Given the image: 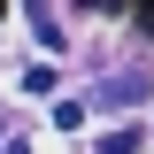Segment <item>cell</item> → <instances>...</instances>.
I'll use <instances>...</instances> for the list:
<instances>
[{"mask_svg": "<svg viewBox=\"0 0 154 154\" xmlns=\"http://www.w3.org/2000/svg\"><path fill=\"white\" fill-rule=\"evenodd\" d=\"M146 93H154V77H146V69H116V77H100V85H93L100 108H139Z\"/></svg>", "mask_w": 154, "mask_h": 154, "instance_id": "obj_1", "label": "cell"}, {"mask_svg": "<svg viewBox=\"0 0 154 154\" xmlns=\"http://www.w3.org/2000/svg\"><path fill=\"white\" fill-rule=\"evenodd\" d=\"M139 146H146V131H139V123H116V131H100L93 154H139Z\"/></svg>", "mask_w": 154, "mask_h": 154, "instance_id": "obj_2", "label": "cell"}, {"mask_svg": "<svg viewBox=\"0 0 154 154\" xmlns=\"http://www.w3.org/2000/svg\"><path fill=\"white\" fill-rule=\"evenodd\" d=\"M23 16H31V31H38V46L54 54V46H62V23H54V8H23Z\"/></svg>", "mask_w": 154, "mask_h": 154, "instance_id": "obj_3", "label": "cell"}, {"mask_svg": "<svg viewBox=\"0 0 154 154\" xmlns=\"http://www.w3.org/2000/svg\"><path fill=\"white\" fill-rule=\"evenodd\" d=\"M54 85H62V69H54V62H38V69H23V93H54Z\"/></svg>", "mask_w": 154, "mask_h": 154, "instance_id": "obj_4", "label": "cell"}, {"mask_svg": "<svg viewBox=\"0 0 154 154\" xmlns=\"http://www.w3.org/2000/svg\"><path fill=\"white\" fill-rule=\"evenodd\" d=\"M85 123V100H54V131H77Z\"/></svg>", "mask_w": 154, "mask_h": 154, "instance_id": "obj_5", "label": "cell"}, {"mask_svg": "<svg viewBox=\"0 0 154 154\" xmlns=\"http://www.w3.org/2000/svg\"><path fill=\"white\" fill-rule=\"evenodd\" d=\"M8 139H16V131H8V123H0V146H8Z\"/></svg>", "mask_w": 154, "mask_h": 154, "instance_id": "obj_6", "label": "cell"}]
</instances>
